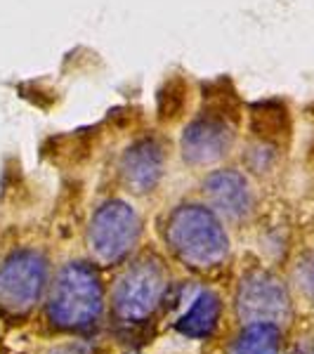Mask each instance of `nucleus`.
Instances as JSON below:
<instances>
[{
	"instance_id": "f257e3e1",
	"label": "nucleus",
	"mask_w": 314,
	"mask_h": 354,
	"mask_svg": "<svg viewBox=\"0 0 314 354\" xmlns=\"http://www.w3.org/2000/svg\"><path fill=\"white\" fill-rule=\"evenodd\" d=\"M168 245L192 267H213L227 255L230 241L218 215L203 205H180L165 227Z\"/></svg>"
},
{
	"instance_id": "f03ea898",
	"label": "nucleus",
	"mask_w": 314,
	"mask_h": 354,
	"mask_svg": "<svg viewBox=\"0 0 314 354\" xmlns=\"http://www.w3.org/2000/svg\"><path fill=\"white\" fill-rule=\"evenodd\" d=\"M104 305V290L100 277L85 262H71L57 277L50 293L48 314L55 326L85 330L100 319Z\"/></svg>"
},
{
	"instance_id": "7ed1b4c3",
	"label": "nucleus",
	"mask_w": 314,
	"mask_h": 354,
	"mask_svg": "<svg viewBox=\"0 0 314 354\" xmlns=\"http://www.w3.org/2000/svg\"><path fill=\"white\" fill-rule=\"evenodd\" d=\"M165 295V272L156 258H140L128 267L113 290V307L123 322H142Z\"/></svg>"
},
{
	"instance_id": "20e7f679",
	"label": "nucleus",
	"mask_w": 314,
	"mask_h": 354,
	"mask_svg": "<svg viewBox=\"0 0 314 354\" xmlns=\"http://www.w3.org/2000/svg\"><path fill=\"white\" fill-rule=\"evenodd\" d=\"M48 262L36 250H19L0 270V310L10 317H24L41 300Z\"/></svg>"
},
{
	"instance_id": "39448f33",
	"label": "nucleus",
	"mask_w": 314,
	"mask_h": 354,
	"mask_svg": "<svg viewBox=\"0 0 314 354\" xmlns=\"http://www.w3.org/2000/svg\"><path fill=\"white\" fill-rule=\"evenodd\" d=\"M140 239V218L128 203L107 201L90 222L88 241L102 262H118Z\"/></svg>"
},
{
	"instance_id": "423d86ee",
	"label": "nucleus",
	"mask_w": 314,
	"mask_h": 354,
	"mask_svg": "<svg viewBox=\"0 0 314 354\" xmlns=\"http://www.w3.org/2000/svg\"><path fill=\"white\" fill-rule=\"evenodd\" d=\"M237 312L246 326L250 324H284L290 317L288 290L274 274L250 272L241 279L237 293Z\"/></svg>"
},
{
	"instance_id": "0eeeda50",
	"label": "nucleus",
	"mask_w": 314,
	"mask_h": 354,
	"mask_svg": "<svg viewBox=\"0 0 314 354\" xmlns=\"http://www.w3.org/2000/svg\"><path fill=\"white\" fill-rule=\"evenodd\" d=\"M234 142L232 125L225 118L203 116L185 128L182 135V156L192 165H210L227 156Z\"/></svg>"
},
{
	"instance_id": "6e6552de",
	"label": "nucleus",
	"mask_w": 314,
	"mask_h": 354,
	"mask_svg": "<svg viewBox=\"0 0 314 354\" xmlns=\"http://www.w3.org/2000/svg\"><path fill=\"white\" fill-rule=\"evenodd\" d=\"M203 194L220 215L230 220L246 218L253 208V192L248 180L237 170H218L203 182Z\"/></svg>"
},
{
	"instance_id": "1a4fd4ad",
	"label": "nucleus",
	"mask_w": 314,
	"mask_h": 354,
	"mask_svg": "<svg viewBox=\"0 0 314 354\" xmlns=\"http://www.w3.org/2000/svg\"><path fill=\"white\" fill-rule=\"evenodd\" d=\"M123 182L135 194H147L163 175V149L156 140H140L125 149L121 158Z\"/></svg>"
},
{
	"instance_id": "9d476101",
	"label": "nucleus",
	"mask_w": 314,
	"mask_h": 354,
	"mask_svg": "<svg viewBox=\"0 0 314 354\" xmlns=\"http://www.w3.org/2000/svg\"><path fill=\"white\" fill-rule=\"evenodd\" d=\"M220 319V298L210 290H201L192 300V307L182 314V319L175 324V328L187 338H208L218 326Z\"/></svg>"
},
{
	"instance_id": "9b49d317",
	"label": "nucleus",
	"mask_w": 314,
	"mask_h": 354,
	"mask_svg": "<svg viewBox=\"0 0 314 354\" xmlns=\"http://www.w3.org/2000/svg\"><path fill=\"white\" fill-rule=\"evenodd\" d=\"M281 333L274 324H250L234 340L230 354H279Z\"/></svg>"
}]
</instances>
